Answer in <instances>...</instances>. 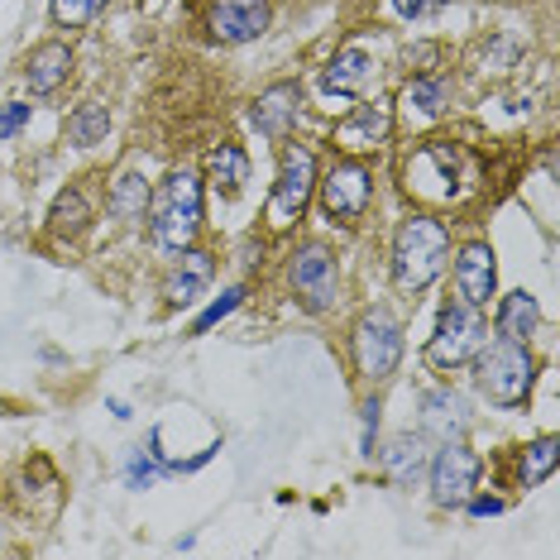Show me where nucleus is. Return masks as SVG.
<instances>
[{
  "label": "nucleus",
  "instance_id": "nucleus-1",
  "mask_svg": "<svg viewBox=\"0 0 560 560\" xmlns=\"http://www.w3.org/2000/svg\"><path fill=\"white\" fill-rule=\"evenodd\" d=\"M445 259H451L445 225L431 221V215H412V221H402L398 240H393V283L402 292H422L427 283H436Z\"/></svg>",
  "mask_w": 560,
  "mask_h": 560
},
{
  "label": "nucleus",
  "instance_id": "nucleus-2",
  "mask_svg": "<svg viewBox=\"0 0 560 560\" xmlns=\"http://www.w3.org/2000/svg\"><path fill=\"white\" fill-rule=\"evenodd\" d=\"M201 231V183L192 173H168L149 201V240L159 249H187Z\"/></svg>",
  "mask_w": 560,
  "mask_h": 560
},
{
  "label": "nucleus",
  "instance_id": "nucleus-3",
  "mask_svg": "<svg viewBox=\"0 0 560 560\" xmlns=\"http://www.w3.org/2000/svg\"><path fill=\"white\" fill-rule=\"evenodd\" d=\"M479 388L489 393V402H499V407H522L527 402V393H532V354L522 340H508L499 336L493 346H479Z\"/></svg>",
  "mask_w": 560,
  "mask_h": 560
},
{
  "label": "nucleus",
  "instance_id": "nucleus-4",
  "mask_svg": "<svg viewBox=\"0 0 560 560\" xmlns=\"http://www.w3.org/2000/svg\"><path fill=\"white\" fill-rule=\"evenodd\" d=\"M407 192L422 201H451L455 183H460V149L451 139H427L412 159H407Z\"/></svg>",
  "mask_w": 560,
  "mask_h": 560
},
{
  "label": "nucleus",
  "instance_id": "nucleus-5",
  "mask_svg": "<svg viewBox=\"0 0 560 560\" xmlns=\"http://www.w3.org/2000/svg\"><path fill=\"white\" fill-rule=\"evenodd\" d=\"M312 187H316V159L312 149L292 144L283 154V168H278V183H273V197H269V225L273 231H288L312 201Z\"/></svg>",
  "mask_w": 560,
  "mask_h": 560
},
{
  "label": "nucleus",
  "instance_id": "nucleus-6",
  "mask_svg": "<svg viewBox=\"0 0 560 560\" xmlns=\"http://www.w3.org/2000/svg\"><path fill=\"white\" fill-rule=\"evenodd\" d=\"M483 346V316L479 307H469L465 298L445 302L441 307V322H436V336H431V364H465L469 354Z\"/></svg>",
  "mask_w": 560,
  "mask_h": 560
},
{
  "label": "nucleus",
  "instance_id": "nucleus-7",
  "mask_svg": "<svg viewBox=\"0 0 560 560\" xmlns=\"http://www.w3.org/2000/svg\"><path fill=\"white\" fill-rule=\"evenodd\" d=\"M402 354V330L388 312H369L354 326V364L364 378H388Z\"/></svg>",
  "mask_w": 560,
  "mask_h": 560
},
{
  "label": "nucleus",
  "instance_id": "nucleus-8",
  "mask_svg": "<svg viewBox=\"0 0 560 560\" xmlns=\"http://www.w3.org/2000/svg\"><path fill=\"white\" fill-rule=\"evenodd\" d=\"M479 483V455L465 451L460 441H445L441 455L431 460V499L441 508H460Z\"/></svg>",
  "mask_w": 560,
  "mask_h": 560
},
{
  "label": "nucleus",
  "instance_id": "nucleus-9",
  "mask_svg": "<svg viewBox=\"0 0 560 560\" xmlns=\"http://www.w3.org/2000/svg\"><path fill=\"white\" fill-rule=\"evenodd\" d=\"M369 197H374V183H369L364 163H336L322 183V211L340 225H354L369 211Z\"/></svg>",
  "mask_w": 560,
  "mask_h": 560
},
{
  "label": "nucleus",
  "instance_id": "nucleus-10",
  "mask_svg": "<svg viewBox=\"0 0 560 560\" xmlns=\"http://www.w3.org/2000/svg\"><path fill=\"white\" fill-rule=\"evenodd\" d=\"M292 288L307 298L312 312H326L336 302V259L322 245L298 249V259H292Z\"/></svg>",
  "mask_w": 560,
  "mask_h": 560
},
{
  "label": "nucleus",
  "instance_id": "nucleus-11",
  "mask_svg": "<svg viewBox=\"0 0 560 560\" xmlns=\"http://www.w3.org/2000/svg\"><path fill=\"white\" fill-rule=\"evenodd\" d=\"M269 30V0H215L211 34L221 44H249Z\"/></svg>",
  "mask_w": 560,
  "mask_h": 560
},
{
  "label": "nucleus",
  "instance_id": "nucleus-12",
  "mask_svg": "<svg viewBox=\"0 0 560 560\" xmlns=\"http://www.w3.org/2000/svg\"><path fill=\"white\" fill-rule=\"evenodd\" d=\"M298 116H302V86H298V82H278V86H269V92L254 101V110H249L254 130L269 135V139H283L292 125H298Z\"/></svg>",
  "mask_w": 560,
  "mask_h": 560
},
{
  "label": "nucleus",
  "instance_id": "nucleus-13",
  "mask_svg": "<svg viewBox=\"0 0 560 560\" xmlns=\"http://www.w3.org/2000/svg\"><path fill=\"white\" fill-rule=\"evenodd\" d=\"M388 101H364V106H354V116H346L336 125V144L350 149V154H360V149H374L388 139Z\"/></svg>",
  "mask_w": 560,
  "mask_h": 560
},
{
  "label": "nucleus",
  "instance_id": "nucleus-14",
  "mask_svg": "<svg viewBox=\"0 0 560 560\" xmlns=\"http://www.w3.org/2000/svg\"><path fill=\"white\" fill-rule=\"evenodd\" d=\"M493 249L475 240V245L460 249V259H455V288H460V298L469 307H483V302L493 298Z\"/></svg>",
  "mask_w": 560,
  "mask_h": 560
},
{
  "label": "nucleus",
  "instance_id": "nucleus-15",
  "mask_svg": "<svg viewBox=\"0 0 560 560\" xmlns=\"http://www.w3.org/2000/svg\"><path fill=\"white\" fill-rule=\"evenodd\" d=\"M72 72V48L68 44H44L34 48L30 62H24V78H30V92L34 96H54Z\"/></svg>",
  "mask_w": 560,
  "mask_h": 560
},
{
  "label": "nucleus",
  "instance_id": "nucleus-16",
  "mask_svg": "<svg viewBox=\"0 0 560 560\" xmlns=\"http://www.w3.org/2000/svg\"><path fill=\"white\" fill-rule=\"evenodd\" d=\"M211 273H215L211 254L183 249V264H177V269L168 273V283H163V298H168L173 307H187V302H197V298H201V288L211 283Z\"/></svg>",
  "mask_w": 560,
  "mask_h": 560
},
{
  "label": "nucleus",
  "instance_id": "nucleus-17",
  "mask_svg": "<svg viewBox=\"0 0 560 560\" xmlns=\"http://www.w3.org/2000/svg\"><path fill=\"white\" fill-rule=\"evenodd\" d=\"M369 78H374V58H369L364 48H346V54L326 68V92L330 96H360Z\"/></svg>",
  "mask_w": 560,
  "mask_h": 560
},
{
  "label": "nucleus",
  "instance_id": "nucleus-18",
  "mask_svg": "<svg viewBox=\"0 0 560 560\" xmlns=\"http://www.w3.org/2000/svg\"><path fill=\"white\" fill-rule=\"evenodd\" d=\"M207 173H211V187L221 197H235L240 187H245V177H249V159H245V149L240 144H215L211 154H207Z\"/></svg>",
  "mask_w": 560,
  "mask_h": 560
},
{
  "label": "nucleus",
  "instance_id": "nucleus-19",
  "mask_svg": "<svg viewBox=\"0 0 560 560\" xmlns=\"http://www.w3.org/2000/svg\"><path fill=\"white\" fill-rule=\"evenodd\" d=\"M384 469H388L393 483H402V489L407 483H417L427 475V441L422 436H398L384 451Z\"/></svg>",
  "mask_w": 560,
  "mask_h": 560
},
{
  "label": "nucleus",
  "instance_id": "nucleus-20",
  "mask_svg": "<svg viewBox=\"0 0 560 560\" xmlns=\"http://www.w3.org/2000/svg\"><path fill=\"white\" fill-rule=\"evenodd\" d=\"M537 302L527 298V292H508L503 298V307H499V336H508V340H522L527 346V336L537 330Z\"/></svg>",
  "mask_w": 560,
  "mask_h": 560
},
{
  "label": "nucleus",
  "instance_id": "nucleus-21",
  "mask_svg": "<svg viewBox=\"0 0 560 560\" xmlns=\"http://www.w3.org/2000/svg\"><path fill=\"white\" fill-rule=\"evenodd\" d=\"M106 130H110V110L101 106V101H86V106H78V110H72V120H68V139H72L78 149L101 144V139H106Z\"/></svg>",
  "mask_w": 560,
  "mask_h": 560
},
{
  "label": "nucleus",
  "instance_id": "nucleus-22",
  "mask_svg": "<svg viewBox=\"0 0 560 560\" xmlns=\"http://www.w3.org/2000/svg\"><path fill=\"white\" fill-rule=\"evenodd\" d=\"M465 422H469V417H465V402L455 398V393H445V388H441V393H427V427H431V431H441V436L451 441V431L460 436Z\"/></svg>",
  "mask_w": 560,
  "mask_h": 560
},
{
  "label": "nucleus",
  "instance_id": "nucleus-23",
  "mask_svg": "<svg viewBox=\"0 0 560 560\" xmlns=\"http://www.w3.org/2000/svg\"><path fill=\"white\" fill-rule=\"evenodd\" d=\"M556 455H560V441H556V436L532 441V445H527V455H522V465H517L522 489H532V483H541L546 475H551V469H556Z\"/></svg>",
  "mask_w": 560,
  "mask_h": 560
},
{
  "label": "nucleus",
  "instance_id": "nucleus-24",
  "mask_svg": "<svg viewBox=\"0 0 560 560\" xmlns=\"http://www.w3.org/2000/svg\"><path fill=\"white\" fill-rule=\"evenodd\" d=\"M86 215H92V207H86V197L78 192V187H68L58 201H54V235H82V225H86Z\"/></svg>",
  "mask_w": 560,
  "mask_h": 560
},
{
  "label": "nucleus",
  "instance_id": "nucleus-25",
  "mask_svg": "<svg viewBox=\"0 0 560 560\" xmlns=\"http://www.w3.org/2000/svg\"><path fill=\"white\" fill-rule=\"evenodd\" d=\"M402 106H407V110H422V116H441V106H445V82H441V78H417V82H407Z\"/></svg>",
  "mask_w": 560,
  "mask_h": 560
},
{
  "label": "nucleus",
  "instance_id": "nucleus-26",
  "mask_svg": "<svg viewBox=\"0 0 560 560\" xmlns=\"http://www.w3.org/2000/svg\"><path fill=\"white\" fill-rule=\"evenodd\" d=\"M163 469H168V465L159 460V441L149 436V451H135V455H130V469H125V483H130V489H149V483H154V479L163 475Z\"/></svg>",
  "mask_w": 560,
  "mask_h": 560
},
{
  "label": "nucleus",
  "instance_id": "nucleus-27",
  "mask_svg": "<svg viewBox=\"0 0 560 560\" xmlns=\"http://www.w3.org/2000/svg\"><path fill=\"white\" fill-rule=\"evenodd\" d=\"M144 197H149L144 177L125 173L120 183H116V197H110V211H116V215H139V211H144Z\"/></svg>",
  "mask_w": 560,
  "mask_h": 560
},
{
  "label": "nucleus",
  "instance_id": "nucleus-28",
  "mask_svg": "<svg viewBox=\"0 0 560 560\" xmlns=\"http://www.w3.org/2000/svg\"><path fill=\"white\" fill-rule=\"evenodd\" d=\"M101 5H106V0H54V20L62 30H82V24H92Z\"/></svg>",
  "mask_w": 560,
  "mask_h": 560
},
{
  "label": "nucleus",
  "instance_id": "nucleus-29",
  "mask_svg": "<svg viewBox=\"0 0 560 560\" xmlns=\"http://www.w3.org/2000/svg\"><path fill=\"white\" fill-rule=\"evenodd\" d=\"M240 298H245V288H231V292H225L221 302H211V307L197 316V326H192V330H197V336H207V330H211L215 322H221V316H231V312L240 307Z\"/></svg>",
  "mask_w": 560,
  "mask_h": 560
},
{
  "label": "nucleus",
  "instance_id": "nucleus-30",
  "mask_svg": "<svg viewBox=\"0 0 560 560\" xmlns=\"http://www.w3.org/2000/svg\"><path fill=\"white\" fill-rule=\"evenodd\" d=\"M24 125H30V106H24V101H10V106H0V139L20 135Z\"/></svg>",
  "mask_w": 560,
  "mask_h": 560
},
{
  "label": "nucleus",
  "instance_id": "nucleus-31",
  "mask_svg": "<svg viewBox=\"0 0 560 560\" xmlns=\"http://www.w3.org/2000/svg\"><path fill=\"white\" fill-rule=\"evenodd\" d=\"M378 412H384V407H378V398H369L364 402V455H374V436H378Z\"/></svg>",
  "mask_w": 560,
  "mask_h": 560
},
{
  "label": "nucleus",
  "instance_id": "nucleus-32",
  "mask_svg": "<svg viewBox=\"0 0 560 560\" xmlns=\"http://www.w3.org/2000/svg\"><path fill=\"white\" fill-rule=\"evenodd\" d=\"M436 5H445V0H393V10H398L402 20H422V15H431Z\"/></svg>",
  "mask_w": 560,
  "mask_h": 560
},
{
  "label": "nucleus",
  "instance_id": "nucleus-33",
  "mask_svg": "<svg viewBox=\"0 0 560 560\" xmlns=\"http://www.w3.org/2000/svg\"><path fill=\"white\" fill-rule=\"evenodd\" d=\"M469 513H475V517H499L503 513V499H475V493H469Z\"/></svg>",
  "mask_w": 560,
  "mask_h": 560
},
{
  "label": "nucleus",
  "instance_id": "nucleus-34",
  "mask_svg": "<svg viewBox=\"0 0 560 560\" xmlns=\"http://www.w3.org/2000/svg\"><path fill=\"white\" fill-rule=\"evenodd\" d=\"M0 546H5V537H0Z\"/></svg>",
  "mask_w": 560,
  "mask_h": 560
}]
</instances>
